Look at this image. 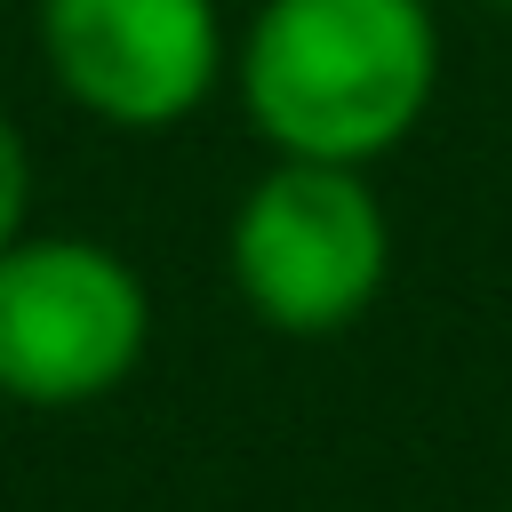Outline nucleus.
<instances>
[{
  "instance_id": "f257e3e1",
  "label": "nucleus",
  "mask_w": 512,
  "mask_h": 512,
  "mask_svg": "<svg viewBox=\"0 0 512 512\" xmlns=\"http://www.w3.org/2000/svg\"><path fill=\"white\" fill-rule=\"evenodd\" d=\"M232 88L272 152L368 168L432 112V0H264L232 40Z\"/></svg>"
},
{
  "instance_id": "f03ea898",
  "label": "nucleus",
  "mask_w": 512,
  "mask_h": 512,
  "mask_svg": "<svg viewBox=\"0 0 512 512\" xmlns=\"http://www.w3.org/2000/svg\"><path fill=\"white\" fill-rule=\"evenodd\" d=\"M224 264L240 304L280 328V336H336L352 328L392 272V224L368 184V168L344 160H272L232 224H224Z\"/></svg>"
},
{
  "instance_id": "7ed1b4c3",
  "label": "nucleus",
  "mask_w": 512,
  "mask_h": 512,
  "mask_svg": "<svg viewBox=\"0 0 512 512\" xmlns=\"http://www.w3.org/2000/svg\"><path fill=\"white\" fill-rule=\"evenodd\" d=\"M152 344L144 272L80 232H16L0 248V400L88 408L136 376Z\"/></svg>"
},
{
  "instance_id": "20e7f679",
  "label": "nucleus",
  "mask_w": 512,
  "mask_h": 512,
  "mask_svg": "<svg viewBox=\"0 0 512 512\" xmlns=\"http://www.w3.org/2000/svg\"><path fill=\"white\" fill-rule=\"evenodd\" d=\"M40 64L88 120L152 136L216 96L232 40L216 0H40Z\"/></svg>"
},
{
  "instance_id": "39448f33",
  "label": "nucleus",
  "mask_w": 512,
  "mask_h": 512,
  "mask_svg": "<svg viewBox=\"0 0 512 512\" xmlns=\"http://www.w3.org/2000/svg\"><path fill=\"white\" fill-rule=\"evenodd\" d=\"M16 232H32V144H24V128L0 104V248Z\"/></svg>"
},
{
  "instance_id": "423d86ee",
  "label": "nucleus",
  "mask_w": 512,
  "mask_h": 512,
  "mask_svg": "<svg viewBox=\"0 0 512 512\" xmlns=\"http://www.w3.org/2000/svg\"><path fill=\"white\" fill-rule=\"evenodd\" d=\"M488 8H512V0H488Z\"/></svg>"
}]
</instances>
